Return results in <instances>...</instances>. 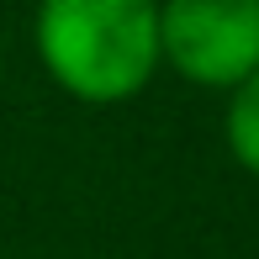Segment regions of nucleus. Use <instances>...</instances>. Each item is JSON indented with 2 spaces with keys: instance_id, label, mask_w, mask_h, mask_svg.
Listing matches in <instances>:
<instances>
[{
  "instance_id": "2",
  "label": "nucleus",
  "mask_w": 259,
  "mask_h": 259,
  "mask_svg": "<svg viewBox=\"0 0 259 259\" xmlns=\"http://www.w3.org/2000/svg\"><path fill=\"white\" fill-rule=\"evenodd\" d=\"M159 58L191 85L238 90L259 69V0H159Z\"/></svg>"
},
{
  "instance_id": "1",
  "label": "nucleus",
  "mask_w": 259,
  "mask_h": 259,
  "mask_svg": "<svg viewBox=\"0 0 259 259\" xmlns=\"http://www.w3.org/2000/svg\"><path fill=\"white\" fill-rule=\"evenodd\" d=\"M32 37L42 69L90 106L138 96L164 64L159 0H37Z\"/></svg>"
},
{
  "instance_id": "3",
  "label": "nucleus",
  "mask_w": 259,
  "mask_h": 259,
  "mask_svg": "<svg viewBox=\"0 0 259 259\" xmlns=\"http://www.w3.org/2000/svg\"><path fill=\"white\" fill-rule=\"evenodd\" d=\"M222 138H228L233 159L249 175H259V69L238 90H228V116H222Z\"/></svg>"
}]
</instances>
